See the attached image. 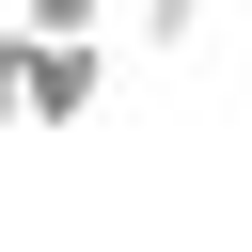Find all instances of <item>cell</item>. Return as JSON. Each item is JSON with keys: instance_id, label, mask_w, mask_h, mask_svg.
<instances>
[{"instance_id": "obj_4", "label": "cell", "mask_w": 252, "mask_h": 252, "mask_svg": "<svg viewBox=\"0 0 252 252\" xmlns=\"http://www.w3.org/2000/svg\"><path fill=\"white\" fill-rule=\"evenodd\" d=\"M0 126H32V32L0 16Z\"/></svg>"}, {"instance_id": "obj_2", "label": "cell", "mask_w": 252, "mask_h": 252, "mask_svg": "<svg viewBox=\"0 0 252 252\" xmlns=\"http://www.w3.org/2000/svg\"><path fill=\"white\" fill-rule=\"evenodd\" d=\"M220 32V0H126V47H158V63H189Z\"/></svg>"}, {"instance_id": "obj_1", "label": "cell", "mask_w": 252, "mask_h": 252, "mask_svg": "<svg viewBox=\"0 0 252 252\" xmlns=\"http://www.w3.org/2000/svg\"><path fill=\"white\" fill-rule=\"evenodd\" d=\"M94 94H110V32H79V47L32 32V126H94Z\"/></svg>"}, {"instance_id": "obj_5", "label": "cell", "mask_w": 252, "mask_h": 252, "mask_svg": "<svg viewBox=\"0 0 252 252\" xmlns=\"http://www.w3.org/2000/svg\"><path fill=\"white\" fill-rule=\"evenodd\" d=\"M236 126H252V110H236Z\"/></svg>"}, {"instance_id": "obj_3", "label": "cell", "mask_w": 252, "mask_h": 252, "mask_svg": "<svg viewBox=\"0 0 252 252\" xmlns=\"http://www.w3.org/2000/svg\"><path fill=\"white\" fill-rule=\"evenodd\" d=\"M16 32H47V47H79V32H110V0H0Z\"/></svg>"}]
</instances>
